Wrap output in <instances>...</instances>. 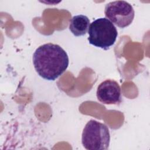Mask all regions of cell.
<instances>
[{
  "label": "cell",
  "instance_id": "6",
  "mask_svg": "<svg viewBox=\"0 0 150 150\" xmlns=\"http://www.w3.org/2000/svg\"><path fill=\"white\" fill-rule=\"evenodd\" d=\"M90 20L83 15L74 16L70 21L69 29L75 36L86 35L89 28Z\"/></svg>",
  "mask_w": 150,
  "mask_h": 150
},
{
  "label": "cell",
  "instance_id": "3",
  "mask_svg": "<svg viewBox=\"0 0 150 150\" xmlns=\"http://www.w3.org/2000/svg\"><path fill=\"white\" fill-rule=\"evenodd\" d=\"M110 134L108 127L94 120H90L83 128L81 143L88 150L108 149Z\"/></svg>",
  "mask_w": 150,
  "mask_h": 150
},
{
  "label": "cell",
  "instance_id": "1",
  "mask_svg": "<svg viewBox=\"0 0 150 150\" xmlns=\"http://www.w3.org/2000/svg\"><path fill=\"white\" fill-rule=\"evenodd\" d=\"M69 57L59 45L51 43L38 47L33 55V63L38 74L43 79L54 80L69 66Z\"/></svg>",
  "mask_w": 150,
  "mask_h": 150
},
{
  "label": "cell",
  "instance_id": "5",
  "mask_svg": "<svg viewBox=\"0 0 150 150\" xmlns=\"http://www.w3.org/2000/svg\"><path fill=\"white\" fill-rule=\"evenodd\" d=\"M98 100L105 104H119L121 102V88L118 83L112 80H106L97 87Z\"/></svg>",
  "mask_w": 150,
  "mask_h": 150
},
{
  "label": "cell",
  "instance_id": "2",
  "mask_svg": "<svg viewBox=\"0 0 150 150\" xmlns=\"http://www.w3.org/2000/svg\"><path fill=\"white\" fill-rule=\"evenodd\" d=\"M88 40L97 47L108 50L116 41L118 32L114 25L105 18L94 21L90 25Z\"/></svg>",
  "mask_w": 150,
  "mask_h": 150
},
{
  "label": "cell",
  "instance_id": "4",
  "mask_svg": "<svg viewBox=\"0 0 150 150\" xmlns=\"http://www.w3.org/2000/svg\"><path fill=\"white\" fill-rule=\"evenodd\" d=\"M104 13L107 19L120 28L128 26L135 16L132 6L125 1H115L107 4Z\"/></svg>",
  "mask_w": 150,
  "mask_h": 150
}]
</instances>
